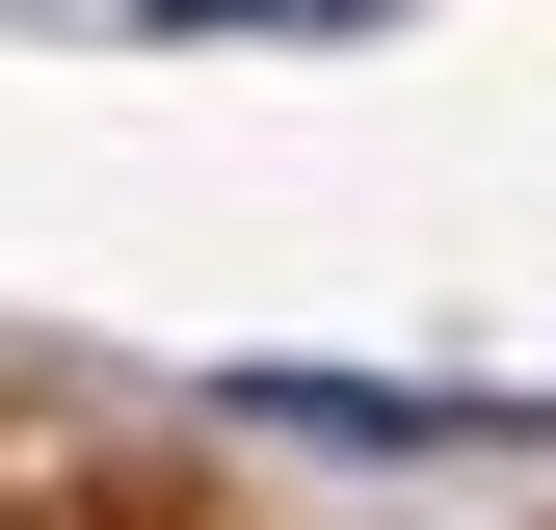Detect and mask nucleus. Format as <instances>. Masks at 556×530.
Here are the masks:
<instances>
[{"label":"nucleus","mask_w":556,"mask_h":530,"mask_svg":"<svg viewBox=\"0 0 556 530\" xmlns=\"http://www.w3.org/2000/svg\"><path fill=\"white\" fill-rule=\"evenodd\" d=\"M160 27H371V0H160Z\"/></svg>","instance_id":"obj_1"}]
</instances>
